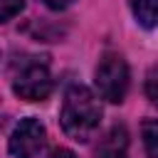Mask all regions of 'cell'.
Here are the masks:
<instances>
[{
  "label": "cell",
  "mask_w": 158,
  "mask_h": 158,
  "mask_svg": "<svg viewBox=\"0 0 158 158\" xmlns=\"http://www.w3.org/2000/svg\"><path fill=\"white\" fill-rule=\"evenodd\" d=\"M59 123L69 138L86 143L101 123V104L94 96V91L81 84L69 86V91L64 94V101H62Z\"/></svg>",
  "instance_id": "obj_1"
},
{
  "label": "cell",
  "mask_w": 158,
  "mask_h": 158,
  "mask_svg": "<svg viewBox=\"0 0 158 158\" xmlns=\"http://www.w3.org/2000/svg\"><path fill=\"white\" fill-rule=\"evenodd\" d=\"M12 91L25 101H42L52 91V74L42 57L20 59L12 74Z\"/></svg>",
  "instance_id": "obj_2"
},
{
  "label": "cell",
  "mask_w": 158,
  "mask_h": 158,
  "mask_svg": "<svg viewBox=\"0 0 158 158\" xmlns=\"http://www.w3.org/2000/svg\"><path fill=\"white\" fill-rule=\"evenodd\" d=\"M128 64L123 62L121 54H104L99 67H96V89L99 96L111 101V104H121L126 99L128 91Z\"/></svg>",
  "instance_id": "obj_3"
},
{
  "label": "cell",
  "mask_w": 158,
  "mask_h": 158,
  "mask_svg": "<svg viewBox=\"0 0 158 158\" xmlns=\"http://www.w3.org/2000/svg\"><path fill=\"white\" fill-rule=\"evenodd\" d=\"M44 141H47V131L44 126L40 123V118H22L12 136H10V153L15 158H35L42 148H44Z\"/></svg>",
  "instance_id": "obj_4"
},
{
  "label": "cell",
  "mask_w": 158,
  "mask_h": 158,
  "mask_svg": "<svg viewBox=\"0 0 158 158\" xmlns=\"http://www.w3.org/2000/svg\"><path fill=\"white\" fill-rule=\"evenodd\" d=\"M128 151V131L123 126H114L96 146V158H126Z\"/></svg>",
  "instance_id": "obj_5"
},
{
  "label": "cell",
  "mask_w": 158,
  "mask_h": 158,
  "mask_svg": "<svg viewBox=\"0 0 158 158\" xmlns=\"http://www.w3.org/2000/svg\"><path fill=\"white\" fill-rule=\"evenodd\" d=\"M136 22L146 30H158V0H128Z\"/></svg>",
  "instance_id": "obj_6"
},
{
  "label": "cell",
  "mask_w": 158,
  "mask_h": 158,
  "mask_svg": "<svg viewBox=\"0 0 158 158\" xmlns=\"http://www.w3.org/2000/svg\"><path fill=\"white\" fill-rule=\"evenodd\" d=\"M141 136H143V146L146 153L151 158H158V118H148L141 126Z\"/></svg>",
  "instance_id": "obj_7"
},
{
  "label": "cell",
  "mask_w": 158,
  "mask_h": 158,
  "mask_svg": "<svg viewBox=\"0 0 158 158\" xmlns=\"http://www.w3.org/2000/svg\"><path fill=\"white\" fill-rule=\"evenodd\" d=\"M22 7H25V0H0V20L2 22L12 20L17 12H22Z\"/></svg>",
  "instance_id": "obj_8"
},
{
  "label": "cell",
  "mask_w": 158,
  "mask_h": 158,
  "mask_svg": "<svg viewBox=\"0 0 158 158\" xmlns=\"http://www.w3.org/2000/svg\"><path fill=\"white\" fill-rule=\"evenodd\" d=\"M146 94H148L151 104L158 106V74H151V77H148V81H146Z\"/></svg>",
  "instance_id": "obj_9"
},
{
  "label": "cell",
  "mask_w": 158,
  "mask_h": 158,
  "mask_svg": "<svg viewBox=\"0 0 158 158\" xmlns=\"http://www.w3.org/2000/svg\"><path fill=\"white\" fill-rule=\"evenodd\" d=\"M74 0H44V5L47 7H52V10H64V7H69Z\"/></svg>",
  "instance_id": "obj_10"
},
{
  "label": "cell",
  "mask_w": 158,
  "mask_h": 158,
  "mask_svg": "<svg viewBox=\"0 0 158 158\" xmlns=\"http://www.w3.org/2000/svg\"><path fill=\"white\" fill-rule=\"evenodd\" d=\"M49 158H77L69 148H54L52 153H49Z\"/></svg>",
  "instance_id": "obj_11"
}]
</instances>
